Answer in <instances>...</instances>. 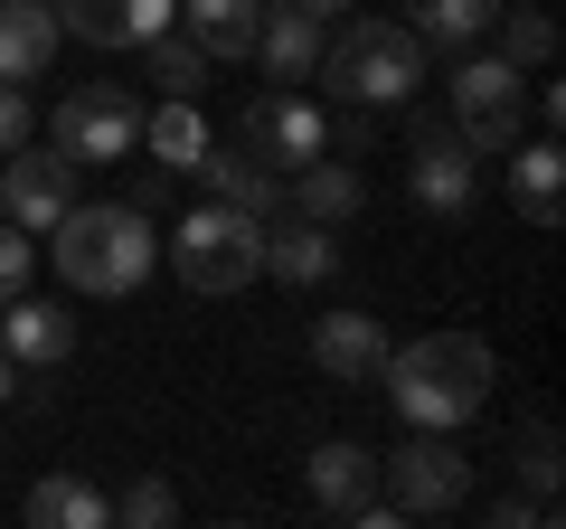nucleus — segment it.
<instances>
[{"label":"nucleus","instance_id":"1","mask_svg":"<svg viewBox=\"0 0 566 529\" xmlns=\"http://www.w3.org/2000/svg\"><path fill=\"white\" fill-rule=\"evenodd\" d=\"M378 387L397 397L406 426H444V435H463L472 416L491 407V387H501V360H491V341H472V331H424V341L387 350Z\"/></svg>","mask_w":566,"mask_h":529},{"label":"nucleus","instance_id":"2","mask_svg":"<svg viewBox=\"0 0 566 529\" xmlns=\"http://www.w3.org/2000/svg\"><path fill=\"white\" fill-rule=\"evenodd\" d=\"M48 246H57V274L76 293H95V303H114V293H142V274H151V256H161V237H151V218H142L133 199H104V208H66L57 227H48Z\"/></svg>","mask_w":566,"mask_h":529},{"label":"nucleus","instance_id":"3","mask_svg":"<svg viewBox=\"0 0 566 529\" xmlns=\"http://www.w3.org/2000/svg\"><path fill=\"white\" fill-rule=\"evenodd\" d=\"M312 76L331 85L340 104H416V85H424V39L406 20H359V29H340V39H322V66Z\"/></svg>","mask_w":566,"mask_h":529},{"label":"nucleus","instance_id":"4","mask_svg":"<svg viewBox=\"0 0 566 529\" xmlns=\"http://www.w3.org/2000/svg\"><path fill=\"white\" fill-rule=\"evenodd\" d=\"M170 264H180L189 293H245L264 274V218H245V208L208 199L180 218V237H170Z\"/></svg>","mask_w":566,"mask_h":529},{"label":"nucleus","instance_id":"5","mask_svg":"<svg viewBox=\"0 0 566 529\" xmlns=\"http://www.w3.org/2000/svg\"><path fill=\"white\" fill-rule=\"evenodd\" d=\"M378 483H387V510L397 520H434V510L472 501V454L444 426H416L397 454H378Z\"/></svg>","mask_w":566,"mask_h":529},{"label":"nucleus","instance_id":"6","mask_svg":"<svg viewBox=\"0 0 566 529\" xmlns=\"http://www.w3.org/2000/svg\"><path fill=\"white\" fill-rule=\"evenodd\" d=\"M528 123V85L510 58H463L453 66V133H463L472 152H510Z\"/></svg>","mask_w":566,"mask_h":529},{"label":"nucleus","instance_id":"7","mask_svg":"<svg viewBox=\"0 0 566 529\" xmlns=\"http://www.w3.org/2000/svg\"><path fill=\"white\" fill-rule=\"evenodd\" d=\"M133 143H142V104L123 85H76L57 104V143L48 152H66L76 170H104V162H133Z\"/></svg>","mask_w":566,"mask_h":529},{"label":"nucleus","instance_id":"8","mask_svg":"<svg viewBox=\"0 0 566 529\" xmlns=\"http://www.w3.org/2000/svg\"><path fill=\"white\" fill-rule=\"evenodd\" d=\"M237 143L255 152L274 180H293L303 162H322V152H331V123H322V104H303V95H255Z\"/></svg>","mask_w":566,"mask_h":529},{"label":"nucleus","instance_id":"9","mask_svg":"<svg viewBox=\"0 0 566 529\" xmlns=\"http://www.w3.org/2000/svg\"><path fill=\"white\" fill-rule=\"evenodd\" d=\"M303 483H312V510H322V520H359V529H387V520H397V510L378 501V454L349 445V435L312 454Z\"/></svg>","mask_w":566,"mask_h":529},{"label":"nucleus","instance_id":"10","mask_svg":"<svg viewBox=\"0 0 566 529\" xmlns=\"http://www.w3.org/2000/svg\"><path fill=\"white\" fill-rule=\"evenodd\" d=\"M0 218L10 227H29V237H48V227L66 218V208H76V162H66V152H0Z\"/></svg>","mask_w":566,"mask_h":529},{"label":"nucleus","instance_id":"11","mask_svg":"<svg viewBox=\"0 0 566 529\" xmlns=\"http://www.w3.org/2000/svg\"><path fill=\"white\" fill-rule=\"evenodd\" d=\"M406 189H416V208H434V218H463L472 189H482V162H472L463 133H434V114H416V170H406Z\"/></svg>","mask_w":566,"mask_h":529},{"label":"nucleus","instance_id":"12","mask_svg":"<svg viewBox=\"0 0 566 529\" xmlns=\"http://www.w3.org/2000/svg\"><path fill=\"white\" fill-rule=\"evenodd\" d=\"M387 331H378V312H322V322H312V369H322V378H340V387H368L387 369Z\"/></svg>","mask_w":566,"mask_h":529},{"label":"nucleus","instance_id":"13","mask_svg":"<svg viewBox=\"0 0 566 529\" xmlns=\"http://www.w3.org/2000/svg\"><path fill=\"white\" fill-rule=\"evenodd\" d=\"M0 350H10V369H57L66 350H76V322H66L57 303L10 293V303H0Z\"/></svg>","mask_w":566,"mask_h":529},{"label":"nucleus","instance_id":"14","mask_svg":"<svg viewBox=\"0 0 566 529\" xmlns=\"http://www.w3.org/2000/svg\"><path fill=\"white\" fill-rule=\"evenodd\" d=\"M57 58V10L48 0H0V85H39Z\"/></svg>","mask_w":566,"mask_h":529},{"label":"nucleus","instance_id":"15","mask_svg":"<svg viewBox=\"0 0 566 529\" xmlns=\"http://www.w3.org/2000/svg\"><path fill=\"white\" fill-rule=\"evenodd\" d=\"M359 199H368V180H359V162H349V152H322V162L293 170V218L340 227V218H359Z\"/></svg>","mask_w":566,"mask_h":529},{"label":"nucleus","instance_id":"16","mask_svg":"<svg viewBox=\"0 0 566 529\" xmlns=\"http://www.w3.org/2000/svg\"><path fill=\"white\" fill-rule=\"evenodd\" d=\"M322 39H331V29L312 20V10H293V0H283L274 20H255V58L274 66V85H293V76H312V66H322Z\"/></svg>","mask_w":566,"mask_h":529},{"label":"nucleus","instance_id":"17","mask_svg":"<svg viewBox=\"0 0 566 529\" xmlns=\"http://www.w3.org/2000/svg\"><path fill=\"white\" fill-rule=\"evenodd\" d=\"M199 170H208V189H218L227 208H245V218H274V208H283V180H274V170H264L245 143H227V152L208 143V162H199Z\"/></svg>","mask_w":566,"mask_h":529},{"label":"nucleus","instance_id":"18","mask_svg":"<svg viewBox=\"0 0 566 529\" xmlns=\"http://www.w3.org/2000/svg\"><path fill=\"white\" fill-rule=\"evenodd\" d=\"M331 264H340V237L322 218H293L283 237H264V274H283V284H331Z\"/></svg>","mask_w":566,"mask_h":529},{"label":"nucleus","instance_id":"19","mask_svg":"<svg viewBox=\"0 0 566 529\" xmlns=\"http://www.w3.org/2000/svg\"><path fill=\"white\" fill-rule=\"evenodd\" d=\"M491 20H501V0H406V29L424 48H444V58H463Z\"/></svg>","mask_w":566,"mask_h":529},{"label":"nucleus","instance_id":"20","mask_svg":"<svg viewBox=\"0 0 566 529\" xmlns=\"http://www.w3.org/2000/svg\"><path fill=\"white\" fill-rule=\"evenodd\" d=\"M180 20H189V39H199L208 58H255L264 0H180Z\"/></svg>","mask_w":566,"mask_h":529},{"label":"nucleus","instance_id":"21","mask_svg":"<svg viewBox=\"0 0 566 529\" xmlns=\"http://www.w3.org/2000/svg\"><path fill=\"white\" fill-rule=\"evenodd\" d=\"M557 162H566V152L547 143V133H538V143H510V199H520L528 227H557Z\"/></svg>","mask_w":566,"mask_h":529},{"label":"nucleus","instance_id":"22","mask_svg":"<svg viewBox=\"0 0 566 529\" xmlns=\"http://www.w3.org/2000/svg\"><path fill=\"white\" fill-rule=\"evenodd\" d=\"M29 520H39V529H104V520H114V501H104L85 473H48V483L29 491Z\"/></svg>","mask_w":566,"mask_h":529},{"label":"nucleus","instance_id":"23","mask_svg":"<svg viewBox=\"0 0 566 529\" xmlns=\"http://www.w3.org/2000/svg\"><path fill=\"white\" fill-rule=\"evenodd\" d=\"M142 143H151V162H161V170H199V162H208V123H199V104L170 95L161 114H142Z\"/></svg>","mask_w":566,"mask_h":529},{"label":"nucleus","instance_id":"24","mask_svg":"<svg viewBox=\"0 0 566 529\" xmlns=\"http://www.w3.org/2000/svg\"><path fill=\"white\" fill-rule=\"evenodd\" d=\"M66 39L85 48H133V0H48Z\"/></svg>","mask_w":566,"mask_h":529},{"label":"nucleus","instance_id":"25","mask_svg":"<svg viewBox=\"0 0 566 529\" xmlns=\"http://www.w3.org/2000/svg\"><path fill=\"white\" fill-rule=\"evenodd\" d=\"M491 29H501V58L510 66H547V58H557V20H547V10H501Z\"/></svg>","mask_w":566,"mask_h":529},{"label":"nucleus","instance_id":"26","mask_svg":"<svg viewBox=\"0 0 566 529\" xmlns=\"http://www.w3.org/2000/svg\"><path fill=\"white\" fill-rule=\"evenodd\" d=\"M142 48H151V85L199 95V76H208V48H199V39H170V29H161V39H142Z\"/></svg>","mask_w":566,"mask_h":529},{"label":"nucleus","instance_id":"27","mask_svg":"<svg viewBox=\"0 0 566 529\" xmlns=\"http://www.w3.org/2000/svg\"><path fill=\"white\" fill-rule=\"evenodd\" d=\"M114 520H133V529H161V520H180V491H170V483H151V473H142V483H133V491H123V501H114Z\"/></svg>","mask_w":566,"mask_h":529},{"label":"nucleus","instance_id":"28","mask_svg":"<svg viewBox=\"0 0 566 529\" xmlns=\"http://www.w3.org/2000/svg\"><path fill=\"white\" fill-rule=\"evenodd\" d=\"M29 274H39V237L0 218V303H10V293H29Z\"/></svg>","mask_w":566,"mask_h":529},{"label":"nucleus","instance_id":"29","mask_svg":"<svg viewBox=\"0 0 566 529\" xmlns=\"http://www.w3.org/2000/svg\"><path fill=\"white\" fill-rule=\"evenodd\" d=\"M520 483L557 501V435H547V426H528V445H520Z\"/></svg>","mask_w":566,"mask_h":529},{"label":"nucleus","instance_id":"30","mask_svg":"<svg viewBox=\"0 0 566 529\" xmlns=\"http://www.w3.org/2000/svg\"><path fill=\"white\" fill-rule=\"evenodd\" d=\"M29 133H39V104H29V85H0V152H20Z\"/></svg>","mask_w":566,"mask_h":529},{"label":"nucleus","instance_id":"31","mask_svg":"<svg viewBox=\"0 0 566 529\" xmlns=\"http://www.w3.org/2000/svg\"><path fill=\"white\" fill-rule=\"evenodd\" d=\"M170 20H180V0H133V48H142V39H161Z\"/></svg>","mask_w":566,"mask_h":529},{"label":"nucleus","instance_id":"32","mask_svg":"<svg viewBox=\"0 0 566 529\" xmlns=\"http://www.w3.org/2000/svg\"><path fill=\"white\" fill-rule=\"evenodd\" d=\"M293 10H312V20L331 29V20H340V10H359V0H293Z\"/></svg>","mask_w":566,"mask_h":529},{"label":"nucleus","instance_id":"33","mask_svg":"<svg viewBox=\"0 0 566 529\" xmlns=\"http://www.w3.org/2000/svg\"><path fill=\"white\" fill-rule=\"evenodd\" d=\"M0 407H10V350H0Z\"/></svg>","mask_w":566,"mask_h":529}]
</instances>
